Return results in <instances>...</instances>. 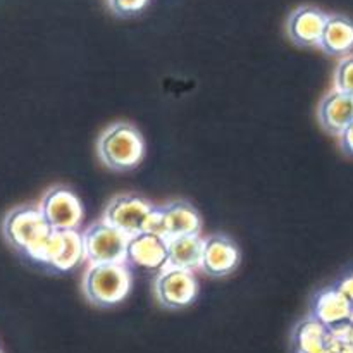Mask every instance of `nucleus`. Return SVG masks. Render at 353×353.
<instances>
[{
  "label": "nucleus",
  "mask_w": 353,
  "mask_h": 353,
  "mask_svg": "<svg viewBox=\"0 0 353 353\" xmlns=\"http://www.w3.org/2000/svg\"><path fill=\"white\" fill-rule=\"evenodd\" d=\"M141 233H147L152 234V236H159L168 240V221H165V214L162 207H154V209L148 212L147 219H145L143 226H141Z\"/></svg>",
  "instance_id": "obj_18"
},
{
  "label": "nucleus",
  "mask_w": 353,
  "mask_h": 353,
  "mask_svg": "<svg viewBox=\"0 0 353 353\" xmlns=\"http://www.w3.org/2000/svg\"><path fill=\"white\" fill-rule=\"evenodd\" d=\"M319 121L330 133L340 137L353 123V97L334 90L319 105Z\"/></svg>",
  "instance_id": "obj_13"
},
{
  "label": "nucleus",
  "mask_w": 353,
  "mask_h": 353,
  "mask_svg": "<svg viewBox=\"0 0 353 353\" xmlns=\"http://www.w3.org/2000/svg\"><path fill=\"white\" fill-rule=\"evenodd\" d=\"M340 140L341 145H343V150H347L348 154L353 155V123L340 134Z\"/></svg>",
  "instance_id": "obj_22"
},
{
  "label": "nucleus",
  "mask_w": 353,
  "mask_h": 353,
  "mask_svg": "<svg viewBox=\"0 0 353 353\" xmlns=\"http://www.w3.org/2000/svg\"><path fill=\"white\" fill-rule=\"evenodd\" d=\"M238 264H240V250H238L233 240H230L226 236H221V234L205 238L202 269L207 274H231L238 268Z\"/></svg>",
  "instance_id": "obj_11"
},
{
  "label": "nucleus",
  "mask_w": 353,
  "mask_h": 353,
  "mask_svg": "<svg viewBox=\"0 0 353 353\" xmlns=\"http://www.w3.org/2000/svg\"><path fill=\"white\" fill-rule=\"evenodd\" d=\"M143 155V137L130 123L112 124L99 140L100 161L114 171H130L137 168Z\"/></svg>",
  "instance_id": "obj_1"
},
{
  "label": "nucleus",
  "mask_w": 353,
  "mask_h": 353,
  "mask_svg": "<svg viewBox=\"0 0 353 353\" xmlns=\"http://www.w3.org/2000/svg\"><path fill=\"white\" fill-rule=\"evenodd\" d=\"M83 234L85 259L90 264H117L126 262L130 236L105 221L92 224Z\"/></svg>",
  "instance_id": "obj_4"
},
{
  "label": "nucleus",
  "mask_w": 353,
  "mask_h": 353,
  "mask_svg": "<svg viewBox=\"0 0 353 353\" xmlns=\"http://www.w3.org/2000/svg\"><path fill=\"white\" fill-rule=\"evenodd\" d=\"M131 290V272L126 262L117 264H93L83 279L86 299L100 307L123 302Z\"/></svg>",
  "instance_id": "obj_3"
},
{
  "label": "nucleus",
  "mask_w": 353,
  "mask_h": 353,
  "mask_svg": "<svg viewBox=\"0 0 353 353\" xmlns=\"http://www.w3.org/2000/svg\"><path fill=\"white\" fill-rule=\"evenodd\" d=\"M152 209L154 205L141 196L119 195L109 202L103 214V221L116 230L123 231L128 236H134L141 233V226Z\"/></svg>",
  "instance_id": "obj_8"
},
{
  "label": "nucleus",
  "mask_w": 353,
  "mask_h": 353,
  "mask_svg": "<svg viewBox=\"0 0 353 353\" xmlns=\"http://www.w3.org/2000/svg\"><path fill=\"white\" fill-rule=\"evenodd\" d=\"M85 259L83 234L79 231H52L38 254L37 262L55 271H71Z\"/></svg>",
  "instance_id": "obj_6"
},
{
  "label": "nucleus",
  "mask_w": 353,
  "mask_h": 353,
  "mask_svg": "<svg viewBox=\"0 0 353 353\" xmlns=\"http://www.w3.org/2000/svg\"><path fill=\"white\" fill-rule=\"evenodd\" d=\"M117 16H134L147 7L148 0H107Z\"/></svg>",
  "instance_id": "obj_20"
},
{
  "label": "nucleus",
  "mask_w": 353,
  "mask_h": 353,
  "mask_svg": "<svg viewBox=\"0 0 353 353\" xmlns=\"http://www.w3.org/2000/svg\"><path fill=\"white\" fill-rule=\"evenodd\" d=\"M203 243H205V240L200 234H186V236L169 238V268H178L190 272L202 268Z\"/></svg>",
  "instance_id": "obj_14"
},
{
  "label": "nucleus",
  "mask_w": 353,
  "mask_h": 353,
  "mask_svg": "<svg viewBox=\"0 0 353 353\" xmlns=\"http://www.w3.org/2000/svg\"><path fill=\"white\" fill-rule=\"evenodd\" d=\"M126 262L138 269L159 274L169 265L168 240L147 233L130 236L126 248Z\"/></svg>",
  "instance_id": "obj_9"
},
{
  "label": "nucleus",
  "mask_w": 353,
  "mask_h": 353,
  "mask_svg": "<svg viewBox=\"0 0 353 353\" xmlns=\"http://www.w3.org/2000/svg\"><path fill=\"white\" fill-rule=\"evenodd\" d=\"M353 305L350 300L334 286L321 292L314 303V319L319 321L327 330H336L350 323Z\"/></svg>",
  "instance_id": "obj_12"
},
{
  "label": "nucleus",
  "mask_w": 353,
  "mask_h": 353,
  "mask_svg": "<svg viewBox=\"0 0 353 353\" xmlns=\"http://www.w3.org/2000/svg\"><path fill=\"white\" fill-rule=\"evenodd\" d=\"M162 209H164L165 221H168L169 238L200 234V231H202V219H200V214L196 212L195 207L178 200V202L168 203Z\"/></svg>",
  "instance_id": "obj_16"
},
{
  "label": "nucleus",
  "mask_w": 353,
  "mask_h": 353,
  "mask_svg": "<svg viewBox=\"0 0 353 353\" xmlns=\"http://www.w3.org/2000/svg\"><path fill=\"white\" fill-rule=\"evenodd\" d=\"M334 90L347 93L353 97V55H348L340 62L334 74Z\"/></svg>",
  "instance_id": "obj_19"
},
{
  "label": "nucleus",
  "mask_w": 353,
  "mask_h": 353,
  "mask_svg": "<svg viewBox=\"0 0 353 353\" xmlns=\"http://www.w3.org/2000/svg\"><path fill=\"white\" fill-rule=\"evenodd\" d=\"M330 14L314 6H302L288 19V34L302 47H319Z\"/></svg>",
  "instance_id": "obj_10"
},
{
  "label": "nucleus",
  "mask_w": 353,
  "mask_h": 353,
  "mask_svg": "<svg viewBox=\"0 0 353 353\" xmlns=\"http://www.w3.org/2000/svg\"><path fill=\"white\" fill-rule=\"evenodd\" d=\"M330 330L319 321L309 317L296 326L293 334L295 353H327Z\"/></svg>",
  "instance_id": "obj_17"
},
{
  "label": "nucleus",
  "mask_w": 353,
  "mask_h": 353,
  "mask_svg": "<svg viewBox=\"0 0 353 353\" xmlns=\"http://www.w3.org/2000/svg\"><path fill=\"white\" fill-rule=\"evenodd\" d=\"M350 324L353 326V314H352V319H350Z\"/></svg>",
  "instance_id": "obj_23"
},
{
  "label": "nucleus",
  "mask_w": 353,
  "mask_h": 353,
  "mask_svg": "<svg viewBox=\"0 0 353 353\" xmlns=\"http://www.w3.org/2000/svg\"><path fill=\"white\" fill-rule=\"evenodd\" d=\"M336 288L340 290V292L343 293V295L347 296L348 300H350V303L353 305V274L347 276V278L341 279V281L338 283Z\"/></svg>",
  "instance_id": "obj_21"
},
{
  "label": "nucleus",
  "mask_w": 353,
  "mask_h": 353,
  "mask_svg": "<svg viewBox=\"0 0 353 353\" xmlns=\"http://www.w3.org/2000/svg\"><path fill=\"white\" fill-rule=\"evenodd\" d=\"M155 296L165 309H185L195 300L199 293L195 276L178 268H165L155 278Z\"/></svg>",
  "instance_id": "obj_7"
},
{
  "label": "nucleus",
  "mask_w": 353,
  "mask_h": 353,
  "mask_svg": "<svg viewBox=\"0 0 353 353\" xmlns=\"http://www.w3.org/2000/svg\"><path fill=\"white\" fill-rule=\"evenodd\" d=\"M38 207L54 231H78L83 221L81 200L62 186L48 190Z\"/></svg>",
  "instance_id": "obj_5"
},
{
  "label": "nucleus",
  "mask_w": 353,
  "mask_h": 353,
  "mask_svg": "<svg viewBox=\"0 0 353 353\" xmlns=\"http://www.w3.org/2000/svg\"><path fill=\"white\" fill-rule=\"evenodd\" d=\"M319 47L331 55L350 54L353 50V21L340 14H331Z\"/></svg>",
  "instance_id": "obj_15"
},
{
  "label": "nucleus",
  "mask_w": 353,
  "mask_h": 353,
  "mask_svg": "<svg viewBox=\"0 0 353 353\" xmlns=\"http://www.w3.org/2000/svg\"><path fill=\"white\" fill-rule=\"evenodd\" d=\"M52 231L54 230L48 226L40 207L24 205L14 209L3 221V236L7 238V241L33 261H37L41 247Z\"/></svg>",
  "instance_id": "obj_2"
}]
</instances>
